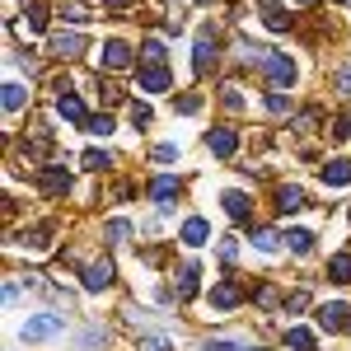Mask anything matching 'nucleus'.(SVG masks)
Here are the masks:
<instances>
[{"label": "nucleus", "mask_w": 351, "mask_h": 351, "mask_svg": "<svg viewBox=\"0 0 351 351\" xmlns=\"http://www.w3.org/2000/svg\"><path fill=\"white\" fill-rule=\"evenodd\" d=\"M328 276H332L337 286H347V281H351V248H347V253H337V258L328 263Z\"/></svg>", "instance_id": "19"}, {"label": "nucleus", "mask_w": 351, "mask_h": 351, "mask_svg": "<svg viewBox=\"0 0 351 351\" xmlns=\"http://www.w3.org/2000/svg\"><path fill=\"white\" fill-rule=\"evenodd\" d=\"M104 234H108V243H127V239H132V225H127V220H108Z\"/></svg>", "instance_id": "24"}, {"label": "nucleus", "mask_w": 351, "mask_h": 351, "mask_svg": "<svg viewBox=\"0 0 351 351\" xmlns=\"http://www.w3.org/2000/svg\"><path fill=\"white\" fill-rule=\"evenodd\" d=\"M202 108V99H197V94H183V99H178V112H197Z\"/></svg>", "instance_id": "39"}, {"label": "nucleus", "mask_w": 351, "mask_h": 351, "mask_svg": "<svg viewBox=\"0 0 351 351\" xmlns=\"http://www.w3.org/2000/svg\"><path fill=\"white\" fill-rule=\"evenodd\" d=\"M61 328H66L61 314H38V319H28L19 332H24V342H47V337H56Z\"/></svg>", "instance_id": "2"}, {"label": "nucleus", "mask_w": 351, "mask_h": 351, "mask_svg": "<svg viewBox=\"0 0 351 351\" xmlns=\"http://www.w3.org/2000/svg\"><path fill=\"white\" fill-rule=\"evenodd\" d=\"M263 71H267V80H271V89L281 94L286 84H295V61L291 56H281V52H267L263 56Z\"/></svg>", "instance_id": "1"}, {"label": "nucleus", "mask_w": 351, "mask_h": 351, "mask_svg": "<svg viewBox=\"0 0 351 351\" xmlns=\"http://www.w3.org/2000/svg\"><path fill=\"white\" fill-rule=\"evenodd\" d=\"M84 127H89L94 136H108V132H112V117H108V112H99V117H89Z\"/></svg>", "instance_id": "29"}, {"label": "nucleus", "mask_w": 351, "mask_h": 351, "mask_svg": "<svg viewBox=\"0 0 351 351\" xmlns=\"http://www.w3.org/2000/svg\"><path fill=\"white\" fill-rule=\"evenodd\" d=\"M28 248H47V230H33V234H24Z\"/></svg>", "instance_id": "38"}, {"label": "nucleus", "mask_w": 351, "mask_h": 351, "mask_svg": "<svg viewBox=\"0 0 351 351\" xmlns=\"http://www.w3.org/2000/svg\"><path fill=\"white\" fill-rule=\"evenodd\" d=\"M314 319H319V328H324V332H342V328H351L347 304H342V300H332V304H319V309H314Z\"/></svg>", "instance_id": "3"}, {"label": "nucleus", "mask_w": 351, "mask_h": 351, "mask_svg": "<svg viewBox=\"0 0 351 351\" xmlns=\"http://www.w3.org/2000/svg\"><path fill=\"white\" fill-rule=\"evenodd\" d=\"M300 5H309V0H300Z\"/></svg>", "instance_id": "45"}, {"label": "nucleus", "mask_w": 351, "mask_h": 351, "mask_svg": "<svg viewBox=\"0 0 351 351\" xmlns=\"http://www.w3.org/2000/svg\"><path fill=\"white\" fill-rule=\"evenodd\" d=\"M104 104H122V89L117 84H104Z\"/></svg>", "instance_id": "42"}, {"label": "nucleus", "mask_w": 351, "mask_h": 351, "mask_svg": "<svg viewBox=\"0 0 351 351\" xmlns=\"http://www.w3.org/2000/svg\"><path fill=\"white\" fill-rule=\"evenodd\" d=\"M104 5H108V10H127L132 0H104Z\"/></svg>", "instance_id": "44"}, {"label": "nucleus", "mask_w": 351, "mask_h": 351, "mask_svg": "<svg viewBox=\"0 0 351 351\" xmlns=\"http://www.w3.org/2000/svg\"><path fill=\"white\" fill-rule=\"evenodd\" d=\"M286 243H291L295 253H309V248H314V234H309V230H291V234H286Z\"/></svg>", "instance_id": "26"}, {"label": "nucleus", "mask_w": 351, "mask_h": 351, "mask_svg": "<svg viewBox=\"0 0 351 351\" xmlns=\"http://www.w3.org/2000/svg\"><path fill=\"white\" fill-rule=\"evenodd\" d=\"M286 347H295V351H314V332H309V328H286Z\"/></svg>", "instance_id": "21"}, {"label": "nucleus", "mask_w": 351, "mask_h": 351, "mask_svg": "<svg viewBox=\"0 0 351 351\" xmlns=\"http://www.w3.org/2000/svg\"><path fill=\"white\" fill-rule=\"evenodd\" d=\"M206 234H211V230H206V220H202V216H192L188 225H183V243H188V248H202Z\"/></svg>", "instance_id": "17"}, {"label": "nucleus", "mask_w": 351, "mask_h": 351, "mask_svg": "<svg viewBox=\"0 0 351 351\" xmlns=\"http://www.w3.org/2000/svg\"><path fill=\"white\" fill-rule=\"evenodd\" d=\"M263 24L276 28V33H286L291 19H286V10H281V0H263Z\"/></svg>", "instance_id": "13"}, {"label": "nucleus", "mask_w": 351, "mask_h": 351, "mask_svg": "<svg viewBox=\"0 0 351 351\" xmlns=\"http://www.w3.org/2000/svg\"><path fill=\"white\" fill-rule=\"evenodd\" d=\"M324 183L328 188H347L351 183V164L347 160H328L324 164Z\"/></svg>", "instance_id": "12"}, {"label": "nucleus", "mask_w": 351, "mask_h": 351, "mask_svg": "<svg viewBox=\"0 0 351 351\" xmlns=\"http://www.w3.org/2000/svg\"><path fill=\"white\" fill-rule=\"evenodd\" d=\"M56 112H61L66 122H89V117H84V104L75 94H61V99H56Z\"/></svg>", "instance_id": "16"}, {"label": "nucleus", "mask_w": 351, "mask_h": 351, "mask_svg": "<svg viewBox=\"0 0 351 351\" xmlns=\"http://www.w3.org/2000/svg\"><path fill=\"white\" fill-rule=\"evenodd\" d=\"M178 160V145H155V164H173Z\"/></svg>", "instance_id": "33"}, {"label": "nucleus", "mask_w": 351, "mask_h": 351, "mask_svg": "<svg viewBox=\"0 0 351 351\" xmlns=\"http://www.w3.org/2000/svg\"><path fill=\"white\" fill-rule=\"evenodd\" d=\"M104 66H108V71H127V66H132V47L112 38L108 47H104Z\"/></svg>", "instance_id": "10"}, {"label": "nucleus", "mask_w": 351, "mask_h": 351, "mask_svg": "<svg viewBox=\"0 0 351 351\" xmlns=\"http://www.w3.org/2000/svg\"><path fill=\"white\" fill-rule=\"evenodd\" d=\"M24 99H28L24 84H14V80L5 84V112H19V108H24Z\"/></svg>", "instance_id": "23"}, {"label": "nucleus", "mask_w": 351, "mask_h": 351, "mask_svg": "<svg viewBox=\"0 0 351 351\" xmlns=\"http://www.w3.org/2000/svg\"><path fill=\"white\" fill-rule=\"evenodd\" d=\"M38 183H43V192H66L71 188V173H66L61 164H47V169L38 173Z\"/></svg>", "instance_id": "8"}, {"label": "nucleus", "mask_w": 351, "mask_h": 351, "mask_svg": "<svg viewBox=\"0 0 351 351\" xmlns=\"http://www.w3.org/2000/svg\"><path fill=\"white\" fill-rule=\"evenodd\" d=\"M136 351H173V342H169V337H141Z\"/></svg>", "instance_id": "30"}, {"label": "nucleus", "mask_w": 351, "mask_h": 351, "mask_svg": "<svg viewBox=\"0 0 351 351\" xmlns=\"http://www.w3.org/2000/svg\"><path fill=\"white\" fill-rule=\"evenodd\" d=\"M84 169H94V173H104V169H112V160L104 155V150H89V155H84Z\"/></svg>", "instance_id": "28"}, {"label": "nucleus", "mask_w": 351, "mask_h": 351, "mask_svg": "<svg viewBox=\"0 0 351 351\" xmlns=\"http://www.w3.org/2000/svg\"><path fill=\"white\" fill-rule=\"evenodd\" d=\"M211 61H216V38H211V28H202V38H197V56H192L197 75H206V71H211Z\"/></svg>", "instance_id": "4"}, {"label": "nucleus", "mask_w": 351, "mask_h": 351, "mask_svg": "<svg viewBox=\"0 0 351 351\" xmlns=\"http://www.w3.org/2000/svg\"><path fill=\"white\" fill-rule=\"evenodd\" d=\"M150 117H155L150 104H132V122H136V127H150Z\"/></svg>", "instance_id": "31"}, {"label": "nucleus", "mask_w": 351, "mask_h": 351, "mask_svg": "<svg viewBox=\"0 0 351 351\" xmlns=\"http://www.w3.org/2000/svg\"><path fill=\"white\" fill-rule=\"evenodd\" d=\"M24 14H28V33H38V28L47 24V5L43 0H24Z\"/></svg>", "instance_id": "20"}, {"label": "nucleus", "mask_w": 351, "mask_h": 351, "mask_svg": "<svg viewBox=\"0 0 351 351\" xmlns=\"http://www.w3.org/2000/svg\"><path fill=\"white\" fill-rule=\"evenodd\" d=\"M52 52L61 61H71V56L84 52V33H52Z\"/></svg>", "instance_id": "5"}, {"label": "nucleus", "mask_w": 351, "mask_h": 351, "mask_svg": "<svg viewBox=\"0 0 351 351\" xmlns=\"http://www.w3.org/2000/svg\"><path fill=\"white\" fill-rule=\"evenodd\" d=\"M225 211H230L234 220H248L253 216V202H248L243 192H225Z\"/></svg>", "instance_id": "18"}, {"label": "nucleus", "mask_w": 351, "mask_h": 351, "mask_svg": "<svg viewBox=\"0 0 351 351\" xmlns=\"http://www.w3.org/2000/svg\"><path fill=\"white\" fill-rule=\"evenodd\" d=\"M211 304H216V309H234V304H239V286H234V281H216Z\"/></svg>", "instance_id": "15"}, {"label": "nucleus", "mask_w": 351, "mask_h": 351, "mask_svg": "<svg viewBox=\"0 0 351 351\" xmlns=\"http://www.w3.org/2000/svg\"><path fill=\"white\" fill-rule=\"evenodd\" d=\"M150 197H155V206H173V197H178V178H155V183H150Z\"/></svg>", "instance_id": "14"}, {"label": "nucleus", "mask_w": 351, "mask_h": 351, "mask_svg": "<svg viewBox=\"0 0 351 351\" xmlns=\"http://www.w3.org/2000/svg\"><path fill=\"white\" fill-rule=\"evenodd\" d=\"M309 304V295L304 291H295V295H286V314H295V309H304Z\"/></svg>", "instance_id": "35"}, {"label": "nucleus", "mask_w": 351, "mask_h": 351, "mask_svg": "<svg viewBox=\"0 0 351 351\" xmlns=\"http://www.w3.org/2000/svg\"><path fill=\"white\" fill-rule=\"evenodd\" d=\"M253 243H258L263 253H276V243H281V234H271V230H253Z\"/></svg>", "instance_id": "27"}, {"label": "nucleus", "mask_w": 351, "mask_h": 351, "mask_svg": "<svg viewBox=\"0 0 351 351\" xmlns=\"http://www.w3.org/2000/svg\"><path fill=\"white\" fill-rule=\"evenodd\" d=\"M300 206H309V202H304V188H291V183L276 188V211H281V216H295Z\"/></svg>", "instance_id": "6"}, {"label": "nucleus", "mask_w": 351, "mask_h": 351, "mask_svg": "<svg viewBox=\"0 0 351 351\" xmlns=\"http://www.w3.org/2000/svg\"><path fill=\"white\" fill-rule=\"evenodd\" d=\"M314 122H319V108H304V112H300V122H295V127H300V132H309Z\"/></svg>", "instance_id": "37"}, {"label": "nucleus", "mask_w": 351, "mask_h": 351, "mask_svg": "<svg viewBox=\"0 0 351 351\" xmlns=\"http://www.w3.org/2000/svg\"><path fill=\"white\" fill-rule=\"evenodd\" d=\"M337 94H347V99H351V71H342V75H337Z\"/></svg>", "instance_id": "43"}, {"label": "nucleus", "mask_w": 351, "mask_h": 351, "mask_svg": "<svg viewBox=\"0 0 351 351\" xmlns=\"http://www.w3.org/2000/svg\"><path fill=\"white\" fill-rule=\"evenodd\" d=\"M220 99H225V108H243V99H239V94H234V84H230V89H225Z\"/></svg>", "instance_id": "40"}, {"label": "nucleus", "mask_w": 351, "mask_h": 351, "mask_svg": "<svg viewBox=\"0 0 351 351\" xmlns=\"http://www.w3.org/2000/svg\"><path fill=\"white\" fill-rule=\"evenodd\" d=\"M61 19H71V24H84V19H89V14H84L80 5H66V10H61Z\"/></svg>", "instance_id": "36"}, {"label": "nucleus", "mask_w": 351, "mask_h": 351, "mask_svg": "<svg viewBox=\"0 0 351 351\" xmlns=\"http://www.w3.org/2000/svg\"><path fill=\"white\" fill-rule=\"evenodd\" d=\"M206 145H211V155L230 160V155H234V145H239V136H234V132H225V127H216V132L206 136Z\"/></svg>", "instance_id": "7"}, {"label": "nucleus", "mask_w": 351, "mask_h": 351, "mask_svg": "<svg viewBox=\"0 0 351 351\" xmlns=\"http://www.w3.org/2000/svg\"><path fill=\"white\" fill-rule=\"evenodd\" d=\"M291 108V99L286 94H267V112H286Z\"/></svg>", "instance_id": "34"}, {"label": "nucleus", "mask_w": 351, "mask_h": 351, "mask_svg": "<svg viewBox=\"0 0 351 351\" xmlns=\"http://www.w3.org/2000/svg\"><path fill=\"white\" fill-rule=\"evenodd\" d=\"M141 89H145V94H164V89H169V71H164V66H145V71H141Z\"/></svg>", "instance_id": "11"}, {"label": "nucleus", "mask_w": 351, "mask_h": 351, "mask_svg": "<svg viewBox=\"0 0 351 351\" xmlns=\"http://www.w3.org/2000/svg\"><path fill=\"white\" fill-rule=\"evenodd\" d=\"M206 351H243V347H239V342H230V337H220V342H211Z\"/></svg>", "instance_id": "41"}, {"label": "nucleus", "mask_w": 351, "mask_h": 351, "mask_svg": "<svg viewBox=\"0 0 351 351\" xmlns=\"http://www.w3.org/2000/svg\"><path fill=\"white\" fill-rule=\"evenodd\" d=\"M178 295H183V300L197 295V263H188V267L178 271Z\"/></svg>", "instance_id": "22"}, {"label": "nucleus", "mask_w": 351, "mask_h": 351, "mask_svg": "<svg viewBox=\"0 0 351 351\" xmlns=\"http://www.w3.org/2000/svg\"><path fill=\"white\" fill-rule=\"evenodd\" d=\"M104 286H112V263L108 258L94 263V267H84V291H104Z\"/></svg>", "instance_id": "9"}, {"label": "nucleus", "mask_w": 351, "mask_h": 351, "mask_svg": "<svg viewBox=\"0 0 351 351\" xmlns=\"http://www.w3.org/2000/svg\"><path fill=\"white\" fill-rule=\"evenodd\" d=\"M332 136H337V141H347V136H351V108L342 112L337 122H332Z\"/></svg>", "instance_id": "32"}, {"label": "nucleus", "mask_w": 351, "mask_h": 351, "mask_svg": "<svg viewBox=\"0 0 351 351\" xmlns=\"http://www.w3.org/2000/svg\"><path fill=\"white\" fill-rule=\"evenodd\" d=\"M141 56H145V66H164V43H141Z\"/></svg>", "instance_id": "25"}]
</instances>
